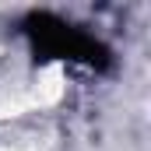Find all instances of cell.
I'll list each match as a JSON object with an SVG mask.
<instances>
[{
    "instance_id": "6da1fadb",
    "label": "cell",
    "mask_w": 151,
    "mask_h": 151,
    "mask_svg": "<svg viewBox=\"0 0 151 151\" xmlns=\"http://www.w3.org/2000/svg\"><path fill=\"white\" fill-rule=\"evenodd\" d=\"M21 32L28 39L35 60H67V63H84L91 70L113 67V49L99 35L84 32L81 25L63 21L49 11H32L21 21Z\"/></svg>"
}]
</instances>
